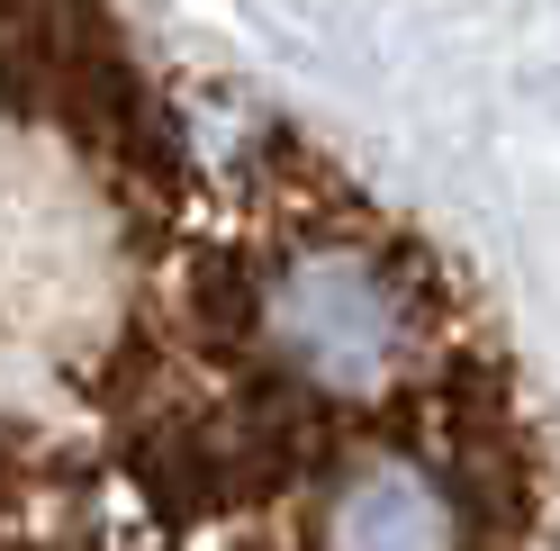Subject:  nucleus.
I'll use <instances>...</instances> for the list:
<instances>
[{
	"instance_id": "obj_1",
	"label": "nucleus",
	"mask_w": 560,
	"mask_h": 551,
	"mask_svg": "<svg viewBox=\"0 0 560 551\" xmlns=\"http://www.w3.org/2000/svg\"><path fill=\"white\" fill-rule=\"evenodd\" d=\"M0 551H560V434L307 127L0 0Z\"/></svg>"
}]
</instances>
